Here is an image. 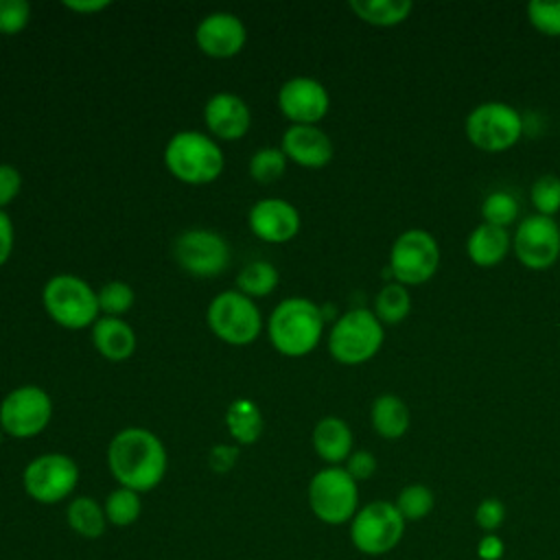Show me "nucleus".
<instances>
[{"instance_id":"f257e3e1","label":"nucleus","mask_w":560,"mask_h":560,"mask_svg":"<svg viewBox=\"0 0 560 560\" xmlns=\"http://www.w3.org/2000/svg\"><path fill=\"white\" fill-rule=\"evenodd\" d=\"M107 468L118 486L149 492L162 483L168 468V455L153 431L127 427L118 431L107 446Z\"/></svg>"},{"instance_id":"f03ea898","label":"nucleus","mask_w":560,"mask_h":560,"mask_svg":"<svg viewBox=\"0 0 560 560\" xmlns=\"http://www.w3.org/2000/svg\"><path fill=\"white\" fill-rule=\"evenodd\" d=\"M271 346L284 357H304L313 352L324 332V311L306 298L282 300L267 324Z\"/></svg>"},{"instance_id":"7ed1b4c3","label":"nucleus","mask_w":560,"mask_h":560,"mask_svg":"<svg viewBox=\"0 0 560 560\" xmlns=\"http://www.w3.org/2000/svg\"><path fill=\"white\" fill-rule=\"evenodd\" d=\"M164 164L184 184H210L223 171V151L201 131H177L166 142Z\"/></svg>"},{"instance_id":"20e7f679","label":"nucleus","mask_w":560,"mask_h":560,"mask_svg":"<svg viewBox=\"0 0 560 560\" xmlns=\"http://www.w3.org/2000/svg\"><path fill=\"white\" fill-rule=\"evenodd\" d=\"M385 328L370 308H350L337 317L328 332V352L343 365H359L376 357Z\"/></svg>"},{"instance_id":"39448f33","label":"nucleus","mask_w":560,"mask_h":560,"mask_svg":"<svg viewBox=\"0 0 560 560\" xmlns=\"http://www.w3.org/2000/svg\"><path fill=\"white\" fill-rule=\"evenodd\" d=\"M525 131V120L516 107L505 101H483L475 105L464 120V133L472 147L486 153L512 149Z\"/></svg>"},{"instance_id":"423d86ee","label":"nucleus","mask_w":560,"mask_h":560,"mask_svg":"<svg viewBox=\"0 0 560 560\" xmlns=\"http://www.w3.org/2000/svg\"><path fill=\"white\" fill-rule=\"evenodd\" d=\"M306 501L317 521L343 525L350 523L359 510V483L343 466H326L311 477Z\"/></svg>"},{"instance_id":"0eeeda50","label":"nucleus","mask_w":560,"mask_h":560,"mask_svg":"<svg viewBox=\"0 0 560 560\" xmlns=\"http://www.w3.org/2000/svg\"><path fill=\"white\" fill-rule=\"evenodd\" d=\"M42 302L46 313L63 328H85L94 326L98 319V293L79 276L57 273L42 291Z\"/></svg>"},{"instance_id":"6e6552de","label":"nucleus","mask_w":560,"mask_h":560,"mask_svg":"<svg viewBox=\"0 0 560 560\" xmlns=\"http://www.w3.org/2000/svg\"><path fill=\"white\" fill-rule=\"evenodd\" d=\"M438 238L422 228H409L396 236L389 249V276L405 287L429 282L440 269Z\"/></svg>"},{"instance_id":"1a4fd4ad","label":"nucleus","mask_w":560,"mask_h":560,"mask_svg":"<svg viewBox=\"0 0 560 560\" xmlns=\"http://www.w3.org/2000/svg\"><path fill=\"white\" fill-rule=\"evenodd\" d=\"M405 525L394 501L376 499L361 505L352 516L350 542L363 556H385L402 540Z\"/></svg>"},{"instance_id":"9d476101","label":"nucleus","mask_w":560,"mask_h":560,"mask_svg":"<svg viewBox=\"0 0 560 560\" xmlns=\"http://www.w3.org/2000/svg\"><path fill=\"white\" fill-rule=\"evenodd\" d=\"M208 326L225 343L247 346L262 328V317L252 298L236 289L221 291L208 304Z\"/></svg>"},{"instance_id":"9b49d317","label":"nucleus","mask_w":560,"mask_h":560,"mask_svg":"<svg viewBox=\"0 0 560 560\" xmlns=\"http://www.w3.org/2000/svg\"><path fill=\"white\" fill-rule=\"evenodd\" d=\"M79 483V466L63 453H44L31 459L22 472L26 494L44 505L68 499Z\"/></svg>"},{"instance_id":"f8f14e48","label":"nucleus","mask_w":560,"mask_h":560,"mask_svg":"<svg viewBox=\"0 0 560 560\" xmlns=\"http://www.w3.org/2000/svg\"><path fill=\"white\" fill-rule=\"evenodd\" d=\"M52 416L50 396L37 385H22L0 402V429L11 438L24 440L42 433Z\"/></svg>"},{"instance_id":"ddd939ff","label":"nucleus","mask_w":560,"mask_h":560,"mask_svg":"<svg viewBox=\"0 0 560 560\" xmlns=\"http://www.w3.org/2000/svg\"><path fill=\"white\" fill-rule=\"evenodd\" d=\"M512 252L525 269L545 271L560 258V225L551 217H525L512 236Z\"/></svg>"},{"instance_id":"4468645a","label":"nucleus","mask_w":560,"mask_h":560,"mask_svg":"<svg viewBox=\"0 0 560 560\" xmlns=\"http://www.w3.org/2000/svg\"><path fill=\"white\" fill-rule=\"evenodd\" d=\"M177 265L190 276L210 278L219 276L230 265V245L212 230L192 228L177 236L173 245Z\"/></svg>"},{"instance_id":"2eb2a0df","label":"nucleus","mask_w":560,"mask_h":560,"mask_svg":"<svg viewBox=\"0 0 560 560\" xmlns=\"http://www.w3.org/2000/svg\"><path fill=\"white\" fill-rule=\"evenodd\" d=\"M280 112L293 125H315L330 107V96L324 83L313 77H293L282 83L278 92Z\"/></svg>"},{"instance_id":"dca6fc26","label":"nucleus","mask_w":560,"mask_h":560,"mask_svg":"<svg viewBox=\"0 0 560 560\" xmlns=\"http://www.w3.org/2000/svg\"><path fill=\"white\" fill-rule=\"evenodd\" d=\"M247 31L241 18L228 11H214L206 15L195 31V42L201 52L214 59H230L245 46Z\"/></svg>"},{"instance_id":"f3484780","label":"nucleus","mask_w":560,"mask_h":560,"mask_svg":"<svg viewBox=\"0 0 560 560\" xmlns=\"http://www.w3.org/2000/svg\"><path fill=\"white\" fill-rule=\"evenodd\" d=\"M249 230L267 243H287L300 230V212L284 199H260L249 208Z\"/></svg>"},{"instance_id":"a211bd4d","label":"nucleus","mask_w":560,"mask_h":560,"mask_svg":"<svg viewBox=\"0 0 560 560\" xmlns=\"http://www.w3.org/2000/svg\"><path fill=\"white\" fill-rule=\"evenodd\" d=\"M280 151L287 155V160L306 168L326 166L335 153L328 133L315 125H291L282 133Z\"/></svg>"},{"instance_id":"6ab92c4d","label":"nucleus","mask_w":560,"mask_h":560,"mask_svg":"<svg viewBox=\"0 0 560 560\" xmlns=\"http://www.w3.org/2000/svg\"><path fill=\"white\" fill-rule=\"evenodd\" d=\"M203 120L212 136L219 140H238L252 125V112L241 96L219 92L208 98L203 107Z\"/></svg>"},{"instance_id":"aec40b11","label":"nucleus","mask_w":560,"mask_h":560,"mask_svg":"<svg viewBox=\"0 0 560 560\" xmlns=\"http://www.w3.org/2000/svg\"><path fill=\"white\" fill-rule=\"evenodd\" d=\"M512 252V236L505 228L479 223L466 238V256L472 265L490 269L501 265Z\"/></svg>"},{"instance_id":"412c9836","label":"nucleus","mask_w":560,"mask_h":560,"mask_svg":"<svg viewBox=\"0 0 560 560\" xmlns=\"http://www.w3.org/2000/svg\"><path fill=\"white\" fill-rule=\"evenodd\" d=\"M352 431L346 420L337 416H324L313 429V448L328 466H339L352 453Z\"/></svg>"},{"instance_id":"4be33fe9","label":"nucleus","mask_w":560,"mask_h":560,"mask_svg":"<svg viewBox=\"0 0 560 560\" xmlns=\"http://www.w3.org/2000/svg\"><path fill=\"white\" fill-rule=\"evenodd\" d=\"M94 348L109 361H125L136 350V332L120 317H98L92 326Z\"/></svg>"},{"instance_id":"5701e85b","label":"nucleus","mask_w":560,"mask_h":560,"mask_svg":"<svg viewBox=\"0 0 560 560\" xmlns=\"http://www.w3.org/2000/svg\"><path fill=\"white\" fill-rule=\"evenodd\" d=\"M372 429L383 440H398L409 431L411 413L407 402L396 394H381L370 407Z\"/></svg>"},{"instance_id":"b1692460","label":"nucleus","mask_w":560,"mask_h":560,"mask_svg":"<svg viewBox=\"0 0 560 560\" xmlns=\"http://www.w3.org/2000/svg\"><path fill=\"white\" fill-rule=\"evenodd\" d=\"M66 523L77 536L88 538V540L101 538L109 525L105 518L103 505L88 494H79L68 503Z\"/></svg>"},{"instance_id":"393cba45","label":"nucleus","mask_w":560,"mask_h":560,"mask_svg":"<svg viewBox=\"0 0 560 560\" xmlns=\"http://www.w3.org/2000/svg\"><path fill=\"white\" fill-rule=\"evenodd\" d=\"M225 427L236 444H254L262 433V413L249 398H236L225 411Z\"/></svg>"},{"instance_id":"a878e982","label":"nucleus","mask_w":560,"mask_h":560,"mask_svg":"<svg viewBox=\"0 0 560 560\" xmlns=\"http://www.w3.org/2000/svg\"><path fill=\"white\" fill-rule=\"evenodd\" d=\"M350 11L372 26L402 24L413 11L411 0H350Z\"/></svg>"},{"instance_id":"bb28decb","label":"nucleus","mask_w":560,"mask_h":560,"mask_svg":"<svg viewBox=\"0 0 560 560\" xmlns=\"http://www.w3.org/2000/svg\"><path fill=\"white\" fill-rule=\"evenodd\" d=\"M411 313V295L409 289L400 282H387L381 287V291L374 298V315L381 319V324H400Z\"/></svg>"},{"instance_id":"cd10ccee","label":"nucleus","mask_w":560,"mask_h":560,"mask_svg":"<svg viewBox=\"0 0 560 560\" xmlns=\"http://www.w3.org/2000/svg\"><path fill=\"white\" fill-rule=\"evenodd\" d=\"M103 510H105V518H107L109 525H114V527H129V525H133V523L140 518V514H142L140 492L118 486L116 490H112V492L105 497Z\"/></svg>"},{"instance_id":"c85d7f7f","label":"nucleus","mask_w":560,"mask_h":560,"mask_svg":"<svg viewBox=\"0 0 560 560\" xmlns=\"http://www.w3.org/2000/svg\"><path fill=\"white\" fill-rule=\"evenodd\" d=\"M278 287V269L267 260L245 265L236 278V291L247 298H265Z\"/></svg>"},{"instance_id":"c756f323","label":"nucleus","mask_w":560,"mask_h":560,"mask_svg":"<svg viewBox=\"0 0 560 560\" xmlns=\"http://www.w3.org/2000/svg\"><path fill=\"white\" fill-rule=\"evenodd\" d=\"M394 505L400 512V516L405 518V523L407 521H422L433 512L435 494L424 483H409L398 492Z\"/></svg>"},{"instance_id":"7c9ffc66","label":"nucleus","mask_w":560,"mask_h":560,"mask_svg":"<svg viewBox=\"0 0 560 560\" xmlns=\"http://www.w3.org/2000/svg\"><path fill=\"white\" fill-rule=\"evenodd\" d=\"M521 203L510 190H492L481 201V219L483 223L505 228L518 219Z\"/></svg>"},{"instance_id":"2f4dec72","label":"nucleus","mask_w":560,"mask_h":560,"mask_svg":"<svg viewBox=\"0 0 560 560\" xmlns=\"http://www.w3.org/2000/svg\"><path fill=\"white\" fill-rule=\"evenodd\" d=\"M529 201L536 214L556 219V214L560 212V177L553 173L536 177L529 188Z\"/></svg>"},{"instance_id":"473e14b6","label":"nucleus","mask_w":560,"mask_h":560,"mask_svg":"<svg viewBox=\"0 0 560 560\" xmlns=\"http://www.w3.org/2000/svg\"><path fill=\"white\" fill-rule=\"evenodd\" d=\"M287 168V155L280 149H258L249 160V175L260 184H271L282 177Z\"/></svg>"},{"instance_id":"72a5a7b5","label":"nucleus","mask_w":560,"mask_h":560,"mask_svg":"<svg viewBox=\"0 0 560 560\" xmlns=\"http://www.w3.org/2000/svg\"><path fill=\"white\" fill-rule=\"evenodd\" d=\"M525 13L538 33L560 37V0H532L527 2Z\"/></svg>"},{"instance_id":"f704fd0d","label":"nucleus","mask_w":560,"mask_h":560,"mask_svg":"<svg viewBox=\"0 0 560 560\" xmlns=\"http://www.w3.org/2000/svg\"><path fill=\"white\" fill-rule=\"evenodd\" d=\"M133 306V289L122 280H112L98 291V308L105 317H118Z\"/></svg>"},{"instance_id":"c9c22d12","label":"nucleus","mask_w":560,"mask_h":560,"mask_svg":"<svg viewBox=\"0 0 560 560\" xmlns=\"http://www.w3.org/2000/svg\"><path fill=\"white\" fill-rule=\"evenodd\" d=\"M31 18V4L26 0H0V33H20Z\"/></svg>"},{"instance_id":"e433bc0d","label":"nucleus","mask_w":560,"mask_h":560,"mask_svg":"<svg viewBox=\"0 0 560 560\" xmlns=\"http://www.w3.org/2000/svg\"><path fill=\"white\" fill-rule=\"evenodd\" d=\"M505 503L497 497H486L475 508V523L483 534H494L505 523Z\"/></svg>"},{"instance_id":"4c0bfd02","label":"nucleus","mask_w":560,"mask_h":560,"mask_svg":"<svg viewBox=\"0 0 560 560\" xmlns=\"http://www.w3.org/2000/svg\"><path fill=\"white\" fill-rule=\"evenodd\" d=\"M346 472L359 483V481H365L370 477H374L376 468H378V462L374 457V453L365 451V448H359V451H352L350 457L346 459Z\"/></svg>"},{"instance_id":"58836bf2","label":"nucleus","mask_w":560,"mask_h":560,"mask_svg":"<svg viewBox=\"0 0 560 560\" xmlns=\"http://www.w3.org/2000/svg\"><path fill=\"white\" fill-rule=\"evenodd\" d=\"M22 188V175L11 164H0V210L11 203Z\"/></svg>"},{"instance_id":"ea45409f","label":"nucleus","mask_w":560,"mask_h":560,"mask_svg":"<svg viewBox=\"0 0 560 560\" xmlns=\"http://www.w3.org/2000/svg\"><path fill=\"white\" fill-rule=\"evenodd\" d=\"M238 459V448L230 446V444H217L210 448L208 455V464L214 472H228Z\"/></svg>"},{"instance_id":"a19ab883","label":"nucleus","mask_w":560,"mask_h":560,"mask_svg":"<svg viewBox=\"0 0 560 560\" xmlns=\"http://www.w3.org/2000/svg\"><path fill=\"white\" fill-rule=\"evenodd\" d=\"M503 551H505V545L497 534H483L477 542L479 560H501Z\"/></svg>"},{"instance_id":"79ce46f5","label":"nucleus","mask_w":560,"mask_h":560,"mask_svg":"<svg viewBox=\"0 0 560 560\" xmlns=\"http://www.w3.org/2000/svg\"><path fill=\"white\" fill-rule=\"evenodd\" d=\"M13 252V223L4 210H0V267Z\"/></svg>"},{"instance_id":"37998d69","label":"nucleus","mask_w":560,"mask_h":560,"mask_svg":"<svg viewBox=\"0 0 560 560\" xmlns=\"http://www.w3.org/2000/svg\"><path fill=\"white\" fill-rule=\"evenodd\" d=\"M63 7L72 9V11H79V13H90V11H101L105 7H109L107 0H85V2H74V0H66Z\"/></svg>"},{"instance_id":"c03bdc74","label":"nucleus","mask_w":560,"mask_h":560,"mask_svg":"<svg viewBox=\"0 0 560 560\" xmlns=\"http://www.w3.org/2000/svg\"><path fill=\"white\" fill-rule=\"evenodd\" d=\"M0 442H2V429H0Z\"/></svg>"}]
</instances>
